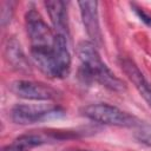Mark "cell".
Returning a JSON list of instances; mask_svg holds the SVG:
<instances>
[{
	"label": "cell",
	"mask_w": 151,
	"mask_h": 151,
	"mask_svg": "<svg viewBox=\"0 0 151 151\" xmlns=\"http://www.w3.org/2000/svg\"><path fill=\"white\" fill-rule=\"evenodd\" d=\"M44 5L57 34L66 38L68 35V15L65 2L60 0H48L45 1Z\"/></svg>",
	"instance_id": "8"
},
{
	"label": "cell",
	"mask_w": 151,
	"mask_h": 151,
	"mask_svg": "<svg viewBox=\"0 0 151 151\" xmlns=\"http://www.w3.org/2000/svg\"><path fill=\"white\" fill-rule=\"evenodd\" d=\"M83 24L85 26L87 35L91 38L92 44L100 46L103 44L101 29L98 18V2L97 1H79Z\"/></svg>",
	"instance_id": "6"
},
{
	"label": "cell",
	"mask_w": 151,
	"mask_h": 151,
	"mask_svg": "<svg viewBox=\"0 0 151 151\" xmlns=\"http://www.w3.org/2000/svg\"><path fill=\"white\" fill-rule=\"evenodd\" d=\"M119 65H120L123 72L127 76V78L131 80V83L138 90L140 96L144 98V100L151 107V84L149 83V80L145 78V76L142 73V71L138 68V66L131 59L122 57L119 59Z\"/></svg>",
	"instance_id": "7"
},
{
	"label": "cell",
	"mask_w": 151,
	"mask_h": 151,
	"mask_svg": "<svg viewBox=\"0 0 151 151\" xmlns=\"http://www.w3.org/2000/svg\"><path fill=\"white\" fill-rule=\"evenodd\" d=\"M11 92L15 96L28 100H54L59 97V92L52 86L32 80H15L9 85Z\"/></svg>",
	"instance_id": "4"
},
{
	"label": "cell",
	"mask_w": 151,
	"mask_h": 151,
	"mask_svg": "<svg viewBox=\"0 0 151 151\" xmlns=\"http://www.w3.org/2000/svg\"><path fill=\"white\" fill-rule=\"evenodd\" d=\"M63 116L64 111L60 107L45 105L18 104L11 111L12 120L19 125H31Z\"/></svg>",
	"instance_id": "3"
},
{
	"label": "cell",
	"mask_w": 151,
	"mask_h": 151,
	"mask_svg": "<svg viewBox=\"0 0 151 151\" xmlns=\"http://www.w3.org/2000/svg\"><path fill=\"white\" fill-rule=\"evenodd\" d=\"M5 59L11 65L12 68L19 71V72H28L29 71V64L21 50L20 44L14 39L11 38L7 40L5 45Z\"/></svg>",
	"instance_id": "10"
},
{
	"label": "cell",
	"mask_w": 151,
	"mask_h": 151,
	"mask_svg": "<svg viewBox=\"0 0 151 151\" xmlns=\"http://www.w3.org/2000/svg\"><path fill=\"white\" fill-rule=\"evenodd\" d=\"M26 29L32 47L53 46L57 34L52 32L35 9H29L26 14Z\"/></svg>",
	"instance_id": "5"
},
{
	"label": "cell",
	"mask_w": 151,
	"mask_h": 151,
	"mask_svg": "<svg viewBox=\"0 0 151 151\" xmlns=\"http://www.w3.org/2000/svg\"><path fill=\"white\" fill-rule=\"evenodd\" d=\"M96 47L97 46L90 41H81L77 46V55L86 74L111 91L123 92L125 84L103 63Z\"/></svg>",
	"instance_id": "1"
},
{
	"label": "cell",
	"mask_w": 151,
	"mask_h": 151,
	"mask_svg": "<svg viewBox=\"0 0 151 151\" xmlns=\"http://www.w3.org/2000/svg\"><path fill=\"white\" fill-rule=\"evenodd\" d=\"M80 112L86 118L106 125L126 126V127L140 125V120L137 119L136 117L129 114L127 112L122 111L116 106L105 103L86 105L80 110Z\"/></svg>",
	"instance_id": "2"
},
{
	"label": "cell",
	"mask_w": 151,
	"mask_h": 151,
	"mask_svg": "<svg viewBox=\"0 0 151 151\" xmlns=\"http://www.w3.org/2000/svg\"><path fill=\"white\" fill-rule=\"evenodd\" d=\"M136 12H137V14L142 18V20H143V21H145L147 25H151V18H150L149 15H146L143 11H139V8H137V9H136Z\"/></svg>",
	"instance_id": "12"
},
{
	"label": "cell",
	"mask_w": 151,
	"mask_h": 151,
	"mask_svg": "<svg viewBox=\"0 0 151 151\" xmlns=\"http://www.w3.org/2000/svg\"><path fill=\"white\" fill-rule=\"evenodd\" d=\"M138 140H140L142 143H145L147 145H151V134L146 133V132H139Z\"/></svg>",
	"instance_id": "11"
},
{
	"label": "cell",
	"mask_w": 151,
	"mask_h": 151,
	"mask_svg": "<svg viewBox=\"0 0 151 151\" xmlns=\"http://www.w3.org/2000/svg\"><path fill=\"white\" fill-rule=\"evenodd\" d=\"M55 136L41 134V133H27L15 138L12 143L7 144L1 149V151H29L31 149L42 145L48 140H54Z\"/></svg>",
	"instance_id": "9"
},
{
	"label": "cell",
	"mask_w": 151,
	"mask_h": 151,
	"mask_svg": "<svg viewBox=\"0 0 151 151\" xmlns=\"http://www.w3.org/2000/svg\"><path fill=\"white\" fill-rule=\"evenodd\" d=\"M64 151H96V150H86V149H67Z\"/></svg>",
	"instance_id": "13"
}]
</instances>
